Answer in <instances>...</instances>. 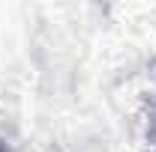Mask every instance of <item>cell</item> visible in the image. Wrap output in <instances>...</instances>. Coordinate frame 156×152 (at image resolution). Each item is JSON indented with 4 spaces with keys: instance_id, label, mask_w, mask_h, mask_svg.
I'll list each match as a JSON object with an SVG mask.
<instances>
[{
    "instance_id": "cell-1",
    "label": "cell",
    "mask_w": 156,
    "mask_h": 152,
    "mask_svg": "<svg viewBox=\"0 0 156 152\" xmlns=\"http://www.w3.org/2000/svg\"><path fill=\"white\" fill-rule=\"evenodd\" d=\"M0 152H3V149H0Z\"/></svg>"
}]
</instances>
